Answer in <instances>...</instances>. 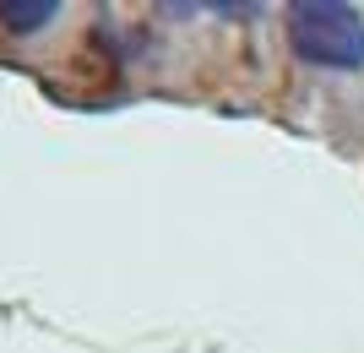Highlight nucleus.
I'll return each mask as SVG.
<instances>
[{"instance_id": "nucleus-1", "label": "nucleus", "mask_w": 364, "mask_h": 353, "mask_svg": "<svg viewBox=\"0 0 364 353\" xmlns=\"http://www.w3.org/2000/svg\"><path fill=\"white\" fill-rule=\"evenodd\" d=\"M289 44L304 65L359 71L364 65V16L337 0H299L289 11Z\"/></svg>"}, {"instance_id": "nucleus-2", "label": "nucleus", "mask_w": 364, "mask_h": 353, "mask_svg": "<svg viewBox=\"0 0 364 353\" xmlns=\"http://www.w3.org/2000/svg\"><path fill=\"white\" fill-rule=\"evenodd\" d=\"M55 16H60L55 0H0V22L11 33H38V28H49Z\"/></svg>"}]
</instances>
